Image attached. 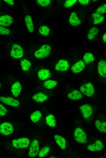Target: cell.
Wrapping results in <instances>:
<instances>
[{
  "label": "cell",
  "mask_w": 106,
  "mask_h": 158,
  "mask_svg": "<svg viewBox=\"0 0 106 158\" xmlns=\"http://www.w3.org/2000/svg\"><path fill=\"white\" fill-rule=\"evenodd\" d=\"M51 48L48 45H42L39 50L34 53L36 57L38 59H42L48 57L50 53Z\"/></svg>",
  "instance_id": "cell-1"
},
{
  "label": "cell",
  "mask_w": 106,
  "mask_h": 158,
  "mask_svg": "<svg viewBox=\"0 0 106 158\" xmlns=\"http://www.w3.org/2000/svg\"><path fill=\"white\" fill-rule=\"evenodd\" d=\"M80 90L81 92L85 95L90 97L94 93V89L92 84L88 82L82 85L80 87Z\"/></svg>",
  "instance_id": "cell-4"
},
{
  "label": "cell",
  "mask_w": 106,
  "mask_h": 158,
  "mask_svg": "<svg viewBox=\"0 0 106 158\" xmlns=\"http://www.w3.org/2000/svg\"><path fill=\"white\" fill-rule=\"evenodd\" d=\"M103 40L104 42H106V33H105L103 36Z\"/></svg>",
  "instance_id": "cell-39"
},
{
  "label": "cell",
  "mask_w": 106,
  "mask_h": 158,
  "mask_svg": "<svg viewBox=\"0 0 106 158\" xmlns=\"http://www.w3.org/2000/svg\"><path fill=\"white\" fill-rule=\"evenodd\" d=\"M76 0H67L65 1L64 6L66 8H69L73 5L76 2Z\"/></svg>",
  "instance_id": "cell-33"
},
{
  "label": "cell",
  "mask_w": 106,
  "mask_h": 158,
  "mask_svg": "<svg viewBox=\"0 0 106 158\" xmlns=\"http://www.w3.org/2000/svg\"><path fill=\"white\" fill-rule=\"evenodd\" d=\"M69 67V63L67 61L62 59L59 60L56 64L55 70L58 71H64L67 70Z\"/></svg>",
  "instance_id": "cell-10"
},
{
  "label": "cell",
  "mask_w": 106,
  "mask_h": 158,
  "mask_svg": "<svg viewBox=\"0 0 106 158\" xmlns=\"http://www.w3.org/2000/svg\"><path fill=\"white\" fill-rule=\"evenodd\" d=\"M84 62L86 64L90 63L94 60V57L92 54L90 53H86L83 57Z\"/></svg>",
  "instance_id": "cell-29"
},
{
  "label": "cell",
  "mask_w": 106,
  "mask_h": 158,
  "mask_svg": "<svg viewBox=\"0 0 106 158\" xmlns=\"http://www.w3.org/2000/svg\"><path fill=\"white\" fill-rule=\"evenodd\" d=\"M42 115L41 112L37 110L31 115L30 118L33 122H36L39 120Z\"/></svg>",
  "instance_id": "cell-26"
},
{
  "label": "cell",
  "mask_w": 106,
  "mask_h": 158,
  "mask_svg": "<svg viewBox=\"0 0 106 158\" xmlns=\"http://www.w3.org/2000/svg\"><path fill=\"white\" fill-rule=\"evenodd\" d=\"M98 74L103 77H106V61L105 60H101L98 65Z\"/></svg>",
  "instance_id": "cell-13"
},
{
  "label": "cell",
  "mask_w": 106,
  "mask_h": 158,
  "mask_svg": "<svg viewBox=\"0 0 106 158\" xmlns=\"http://www.w3.org/2000/svg\"><path fill=\"white\" fill-rule=\"evenodd\" d=\"M4 1L8 4L11 5H13L14 4L13 1L12 0H4Z\"/></svg>",
  "instance_id": "cell-38"
},
{
  "label": "cell",
  "mask_w": 106,
  "mask_h": 158,
  "mask_svg": "<svg viewBox=\"0 0 106 158\" xmlns=\"http://www.w3.org/2000/svg\"><path fill=\"white\" fill-rule=\"evenodd\" d=\"M104 146L101 141L97 140L95 143L89 145L87 149L91 151H100L104 148Z\"/></svg>",
  "instance_id": "cell-14"
},
{
  "label": "cell",
  "mask_w": 106,
  "mask_h": 158,
  "mask_svg": "<svg viewBox=\"0 0 106 158\" xmlns=\"http://www.w3.org/2000/svg\"><path fill=\"white\" fill-rule=\"evenodd\" d=\"M0 100L4 104L13 107H17L19 105L18 100L11 97L0 96Z\"/></svg>",
  "instance_id": "cell-8"
},
{
  "label": "cell",
  "mask_w": 106,
  "mask_h": 158,
  "mask_svg": "<svg viewBox=\"0 0 106 158\" xmlns=\"http://www.w3.org/2000/svg\"><path fill=\"white\" fill-rule=\"evenodd\" d=\"M106 11V4H104L99 7L96 10V13L102 14L104 13Z\"/></svg>",
  "instance_id": "cell-34"
},
{
  "label": "cell",
  "mask_w": 106,
  "mask_h": 158,
  "mask_svg": "<svg viewBox=\"0 0 106 158\" xmlns=\"http://www.w3.org/2000/svg\"><path fill=\"white\" fill-rule=\"evenodd\" d=\"M79 3L83 5H88L89 2V0H79Z\"/></svg>",
  "instance_id": "cell-37"
},
{
  "label": "cell",
  "mask_w": 106,
  "mask_h": 158,
  "mask_svg": "<svg viewBox=\"0 0 106 158\" xmlns=\"http://www.w3.org/2000/svg\"><path fill=\"white\" fill-rule=\"evenodd\" d=\"M1 83H0V88L1 87Z\"/></svg>",
  "instance_id": "cell-40"
},
{
  "label": "cell",
  "mask_w": 106,
  "mask_h": 158,
  "mask_svg": "<svg viewBox=\"0 0 106 158\" xmlns=\"http://www.w3.org/2000/svg\"><path fill=\"white\" fill-rule=\"evenodd\" d=\"M58 82L55 80H50L45 81L44 83V87L48 89H51L58 84Z\"/></svg>",
  "instance_id": "cell-25"
},
{
  "label": "cell",
  "mask_w": 106,
  "mask_h": 158,
  "mask_svg": "<svg viewBox=\"0 0 106 158\" xmlns=\"http://www.w3.org/2000/svg\"><path fill=\"white\" fill-rule=\"evenodd\" d=\"M93 18V23L97 24L102 22L104 20V17L102 14L96 13H94L92 15Z\"/></svg>",
  "instance_id": "cell-23"
},
{
  "label": "cell",
  "mask_w": 106,
  "mask_h": 158,
  "mask_svg": "<svg viewBox=\"0 0 106 158\" xmlns=\"http://www.w3.org/2000/svg\"><path fill=\"white\" fill-rule=\"evenodd\" d=\"M13 128L12 124L8 122H4L0 125V132L3 135H8L13 132Z\"/></svg>",
  "instance_id": "cell-6"
},
{
  "label": "cell",
  "mask_w": 106,
  "mask_h": 158,
  "mask_svg": "<svg viewBox=\"0 0 106 158\" xmlns=\"http://www.w3.org/2000/svg\"><path fill=\"white\" fill-rule=\"evenodd\" d=\"M68 98L72 100H79L82 97V95L79 91L75 90L68 95Z\"/></svg>",
  "instance_id": "cell-20"
},
{
  "label": "cell",
  "mask_w": 106,
  "mask_h": 158,
  "mask_svg": "<svg viewBox=\"0 0 106 158\" xmlns=\"http://www.w3.org/2000/svg\"><path fill=\"white\" fill-rule=\"evenodd\" d=\"M80 109L85 119L88 118L92 113V108L88 104H85L82 105L80 107Z\"/></svg>",
  "instance_id": "cell-9"
},
{
  "label": "cell",
  "mask_w": 106,
  "mask_h": 158,
  "mask_svg": "<svg viewBox=\"0 0 106 158\" xmlns=\"http://www.w3.org/2000/svg\"><path fill=\"white\" fill-rule=\"evenodd\" d=\"M13 19L9 15H4L0 17V25L3 26H10L13 22Z\"/></svg>",
  "instance_id": "cell-11"
},
{
  "label": "cell",
  "mask_w": 106,
  "mask_h": 158,
  "mask_svg": "<svg viewBox=\"0 0 106 158\" xmlns=\"http://www.w3.org/2000/svg\"><path fill=\"white\" fill-rule=\"evenodd\" d=\"M37 2L40 6L46 7L49 5L51 2L50 0H37Z\"/></svg>",
  "instance_id": "cell-32"
},
{
  "label": "cell",
  "mask_w": 106,
  "mask_h": 158,
  "mask_svg": "<svg viewBox=\"0 0 106 158\" xmlns=\"http://www.w3.org/2000/svg\"><path fill=\"white\" fill-rule=\"evenodd\" d=\"M54 139L57 144L62 149L65 148L66 142L64 137L60 135H56L54 136Z\"/></svg>",
  "instance_id": "cell-16"
},
{
  "label": "cell",
  "mask_w": 106,
  "mask_h": 158,
  "mask_svg": "<svg viewBox=\"0 0 106 158\" xmlns=\"http://www.w3.org/2000/svg\"><path fill=\"white\" fill-rule=\"evenodd\" d=\"M96 126L99 131L106 133V123L104 122H101L98 120L95 121Z\"/></svg>",
  "instance_id": "cell-24"
},
{
  "label": "cell",
  "mask_w": 106,
  "mask_h": 158,
  "mask_svg": "<svg viewBox=\"0 0 106 158\" xmlns=\"http://www.w3.org/2000/svg\"><path fill=\"white\" fill-rule=\"evenodd\" d=\"M30 139L27 138H20L12 141L13 146L16 148H25L30 143Z\"/></svg>",
  "instance_id": "cell-3"
},
{
  "label": "cell",
  "mask_w": 106,
  "mask_h": 158,
  "mask_svg": "<svg viewBox=\"0 0 106 158\" xmlns=\"http://www.w3.org/2000/svg\"><path fill=\"white\" fill-rule=\"evenodd\" d=\"M7 112V110L2 104H0V116H4Z\"/></svg>",
  "instance_id": "cell-36"
},
{
  "label": "cell",
  "mask_w": 106,
  "mask_h": 158,
  "mask_svg": "<svg viewBox=\"0 0 106 158\" xmlns=\"http://www.w3.org/2000/svg\"><path fill=\"white\" fill-rule=\"evenodd\" d=\"M99 32V30L97 27H93L90 29L87 34V37L90 40H92L95 35H97Z\"/></svg>",
  "instance_id": "cell-27"
},
{
  "label": "cell",
  "mask_w": 106,
  "mask_h": 158,
  "mask_svg": "<svg viewBox=\"0 0 106 158\" xmlns=\"http://www.w3.org/2000/svg\"><path fill=\"white\" fill-rule=\"evenodd\" d=\"M10 32L9 29L0 26V35H8Z\"/></svg>",
  "instance_id": "cell-35"
},
{
  "label": "cell",
  "mask_w": 106,
  "mask_h": 158,
  "mask_svg": "<svg viewBox=\"0 0 106 158\" xmlns=\"http://www.w3.org/2000/svg\"><path fill=\"white\" fill-rule=\"evenodd\" d=\"M74 137L76 141L79 143H86L87 142L86 134L80 128H77L75 129Z\"/></svg>",
  "instance_id": "cell-2"
},
{
  "label": "cell",
  "mask_w": 106,
  "mask_h": 158,
  "mask_svg": "<svg viewBox=\"0 0 106 158\" xmlns=\"http://www.w3.org/2000/svg\"><path fill=\"white\" fill-rule=\"evenodd\" d=\"M85 66V63L82 60L74 64L71 68V70L74 73H77L83 70Z\"/></svg>",
  "instance_id": "cell-12"
},
{
  "label": "cell",
  "mask_w": 106,
  "mask_h": 158,
  "mask_svg": "<svg viewBox=\"0 0 106 158\" xmlns=\"http://www.w3.org/2000/svg\"><path fill=\"white\" fill-rule=\"evenodd\" d=\"M32 98L36 102H41L47 100L49 97L44 93L39 92L34 94Z\"/></svg>",
  "instance_id": "cell-17"
},
{
  "label": "cell",
  "mask_w": 106,
  "mask_h": 158,
  "mask_svg": "<svg viewBox=\"0 0 106 158\" xmlns=\"http://www.w3.org/2000/svg\"><path fill=\"white\" fill-rule=\"evenodd\" d=\"M50 150V148L48 146H45L43 147L40 151L38 153L39 157L41 158L44 156L49 152Z\"/></svg>",
  "instance_id": "cell-31"
},
{
  "label": "cell",
  "mask_w": 106,
  "mask_h": 158,
  "mask_svg": "<svg viewBox=\"0 0 106 158\" xmlns=\"http://www.w3.org/2000/svg\"><path fill=\"white\" fill-rule=\"evenodd\" d=\"M21 85L19 82H16L12 86L11 91L13 95L15 97L18 96L21 90Z\"/></svg>",
  "instance_id": "cell-19"
},
{
  "label": "cell",
  "mask_w": 106,
  "mask_h": 158,
  "mask_svg": "<svg viewBox=\"0 0 106 158\" xmlns=\"http://www.w3.org/2000/svg\"><path fill=\"white\" fill-rule=\"evenodd\" d=\"M23 55V51L22 47L18 44H14L11 51V56L14 58L17 59L21 58Z\"/></svg>",
  "instance_id": "cell-5"
},
{
  "label": "cell",
  "mask_w": 106,
  "mask_h": 158,
  "mask_svg": "<svg viewBox=\"0 0 106 158\" xmlns=\"http://www.w3.org/2000/svg\"><path fill=\"white\" fill-rule=\"evenodd\" d=\"M25 20L28 30L30 33L34 31V27L31 17L27 15L25 17Z\"/></svg>",
  "instance_id": "cell-22"
},
{
  "label": "cell",
  "mask_w": 106,
  "mask_h": 158,
  "mask_svg": "<svg viewBox=\"0 0 106 158\" xmlns=\"http://www.w3.org/2000/svg\"><path fill=\"white\" fill-rule=\"evenodd\" d=\"M39 148V142L37 139L33 140L31 143L28 155L30 157H34L38 154Z\"/></svg>",
  "instance_id": "cell-7"
},
{
  "label": "cell",
  "mask_w": 106,
  "mask_h": 158,
  "mask_svg": "<svg viewBox=\"0 0 106 158\" xmlns=\"http://www.w3.org/2000/svg\"><path fill=\"white\" fill-rule=\"evenodd\" d=\"M46 122L47 124L50 127H55L56 125V120L52 114H50L46 116Z\"/></svg>",
  "instance_id": "cell-21"
},
{
  "label": "cell",
  "mask_w": 106,
  "mask_h": 158,
  "mask_svg": "<svg viewBox=\"0 0 106 158\" xmlns=\"http://www.w3.org/2000/svg\"><path fill=\"white\" fill-rule=\"evenodd\" d=\"M38 76L40 79L44 80L50 78L51 74L49 70L43 69L40 70L38 71Z\"/></svg>",
  "instance_id": "cell-18"
},
{
  "label": "cell",
  "mask_w": 106,
  "mask_h": 158,
  "mask_svg": "<svg viewBox=\"0 0 106 158\" xmlns=\"http://www.w3.org/2000/svg\"><path fill=\"white\" fill-rule=\"evenodd\" d=\"M39 32L41 34L45 36H47L50 33V30L48 27L43 26L40 28Z\"/></svg>",
  "instance_id": "cell-30"
},
{
  "label": "cell",
  "mask_w": 106,
  "mask_h": 158,
  "mask_svg": "<svg viewBox=\"0 0 106 158\" xmlns=\"http://www.w3.org/2000/svg\"><path fill=\"white\" fill-rule=\"evenodd\" d=\"M20 65L21 68L24 71H26L29 70L31 66V64L27 60L24 59L21 60Z\"/></svg>",
  "instance_id": "cell-28"
},
{
  "label": "cell",
  "mask_w": 106,
  "mask_h": 158,
  "mask_svg": "<svg viewBox=\"0 0 106 158\" xmlns=\"http://www.w3.org/2000/svg\"><path fill=\"white\" fill-rule=\"evenodd\" d=\"M69 20L70 24L73 26H77L80 25L81 23V21L74 12H73L71 13Z\"/></svg>",
  "instance_id": "cell-15"
}]
</instances>
